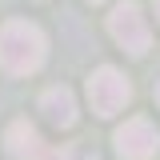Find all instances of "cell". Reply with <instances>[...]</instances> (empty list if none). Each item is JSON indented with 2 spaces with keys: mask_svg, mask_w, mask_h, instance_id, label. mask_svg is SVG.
<instances>
[{
  "mask_svg": "<svg viewBox=\"0 0 160 160\" xmlns=\"http://www.w3.org/2000/svg\"><path fill=\"white\" fill-rule=\"evenodd\" d=\"M40 160H76V152H68V148H56V152H44Z\"/></svg>",
  "mask_w": 160,
  "mask_h": 160,
  "instance_id": "7",
  "label": "cell"
},
{
  "mask_svg": "<svg viewBox=\"0 0 160 160\" xmlns=\"http://www.w3.org/2000/svg\"><path fill=\"white\" fill-rule=\"evenodd\" d=\"M48 56V40L36 24L28 20H8L0 28V68L8 76H28L36 72Z\"/></svg>",
  "mask_w": 160,
  "mask_h": 160,
  "instance_id": "1",
  "label": "cell"
},
{
  "mask_svg": "<svg viewBox=\"0 0 160 160\" xmlns=\"http://www.w3.org/2000/svg\"><path fill=\"white\" fill-rule=\"evenodd\" d=\"M112 140H116V152H120L124 160H148V156H156V152H160V132H156V124L144 120V116L124 120Z\"/></svg>",
  "mask_w": 160,
  "mask_h": 160,
  "instance_id": "4",
  "label": "cell"
},
{
  "mask_svg": "<svg viewBox=\"0 0 160 160\" xmlns=\"http://www.w3.org/2000/svg\"><path fill=\"white\" fill-rule=\"evenodd\" d=\"M92 4H96V0H92Z\"/></svg>",
  "mask_w": 160,
  "mask_h": 160,
  "instance_id": "10",
  "label": "cell"
},
{
  "mask_svg": "<svg viewBox=\"0 0 160 160\" xmlns=\"http://www.w3.org/2000/svg\"><path fill=\"white\" fill-rule=\"evenodd\" d=\"M156 20H160V0H156Z\"/></svg>",
  "mask_w": 160,
  "mask_h": 160,
  "instance_id": "8",
  "label": "cell"
},
{
  "mask_svg": "<svg viewBox=\"0 0 160 160\" xmlns=\"http://www.w3.org/2000/svg\"><path fill=\"white\" fill-rule=\"evenodd\" d=\"M4 144H8V156H12V160H40V156H44L40 132L28 124V120H12L8 132H4Z\"/></svg>",
  "mask_w": 160,
  "mask_h": 160,
  "instance_id": "5",
  "label": "cell"
},
{
  "mask_svg": "<svg viewBox=\"0 0 160 160\" xmlns=\"http://www.w3.org/2000/svg\"><path fill=\"white\" fill-rule=\"evenodd\" d=\"M132 100V84H128V76L124 72H116L112 64H104V68H96L92 76H88V104H92V112L96 116H116V112H124V104Z\"/></svg>",
  "mask_w": 160,
  "mask_h": 160,
  "instance_id": "2",
  "label": "cell"
},
{
  "mask_svg": "<svg viewBox=\"0 0 160 160\" xmlns=\"http://www.w3.org/2000/svg\"><path fill=\"white\" fill-rule=\"evenodd\" d=\"M40 112L48 116V124H56V128H72L76 124V96L60 84V88H48L44 96H40Z\"/></svg>",
  "mask_w": 160,
  "mask_h": 160,
  "instance_id": "6",
  "label": "cell"
},
{
  "mask_svg": "<svg viewBox=\"0 0 160 160\" xmlns=\"http://www.w3.org/2000/svg\"><path fill=\"white\" fill-rule=\"evenodd\" d=\"M156 104H160V84H156Z\"/></svg>",
  "mask_w": 160,
  "mask_h": 160,
  "instance_id": "9",
  "label": "cell"
},
{
  "mask_svg": "<svg viewBox=\"0 0 160 160\" xmlns=\"http://www.w3.org/2000/svg\"><path fill=\"white\" fill-rule=\"evenodd\" d=\"M108 32L116 40L124 52H132V56H144L148 52V44H152V32H148V20L140 12L136 0H124L112 8V16H108Z\"/></svg>",
  "mask_w": 160,
  "mask_h": 160,
  "instance_id": "3",
  "label": "cell"
}]
</instances>
